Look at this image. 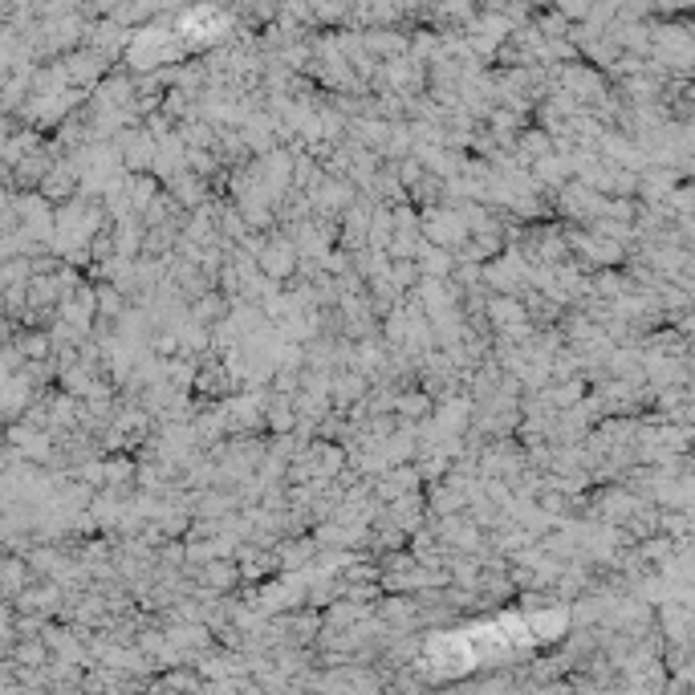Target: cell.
Here are the masks:
<instances>
[{"instance_id":"cell-1","label":"cell","mask_w":695,"mask_h":695,"mask_svg":"<svg viewBox=\"0 0 695 695\" xmlns=\"http://www.w3.org/2000/svg\"><path fill=\"white\" fill-rule=\"evenodd\" d=\"M13 334H17V330H13L5 318H0V342H13Z\"/></svg>"}]
</instances>
